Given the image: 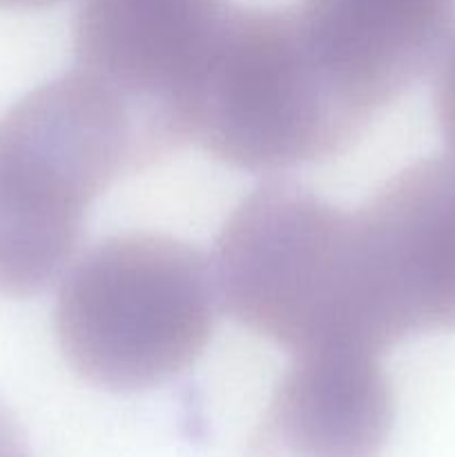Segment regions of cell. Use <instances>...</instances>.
<instances>
[{"label":"cell","instance_id":"4","mask_svg":"<svg viewBox=\"0 0 455 457\" xmlns=\"http://www.w3.org/2000/svg\"><path fill=\"white\" fill-rule=\"evenodd\" d=\"M212 272L223 311L293 355L375 353L357 299L352 214L302 183L250 192L219 232Z\"/></svg>","mask_w":455,"mask_h":457},{"label":"cell","instance_id":"6","mask_svg":"<svg viewBox=\"0 0 455 457\" xmlns=\"http://www.w3.org/2000/svg\"><path fill=\"white\" fill-rule=\"evenodd\" d=\"M230 0H80L76 70L116 98L150 163L190 141V101Z\"/></svg>","mask_w":455,"mask_h":457},{"label":"cell","instance_id":"2","mask_svg":"<svg viewBox=\"0 0 455 457\" xmlns=\"http://www.w3.org/2000/svg\"><path fill=\"white\" fill-rule=\"evenodd\" d=\"M217 302L212 262L201 250L168 235L125 232L67 268L54 330L85 382L143 391L199 360Z\"/></svg>","mask_w":455,"mask_h":457},{"label":"cell","instance_id":"5","mask_svg":"<svg viewBox=\"0 0 455 457\" xmlns=\"http://www.w3.org/2000/svg\"><path fill=\"white\" fill-rule=\"evenodd\" d=\"M357 297L382 355L415 333L455 330V156L388 179L352 214Z\"/></svg>","mask_w":455,"mask_h":457},{"label":"cell","instance_id":"7","mask_svg":"<svg viewBox=\"0 0 455 457\" xmlns=\"http://www.w3.org/2000/svg\"><path fill=\"white\" fill-rule=\"evenodd\" d=\"M293 7L326 79L368 120L437 61L455 18V0H297Z\"/></svg>","mask_w":455,"mask_h":457},{"label":"cell","instance_id":"9","mask_svg":"<svg viewBox=\"0 0 455 457\" xmlns=\"http://www.w3.org/2000/svg\"><path fill=\"white\" fill-rule=\"evenodd\" d=\"M433 103H435L437 125L444 137L446 152L455 156V25L437 56Z\"/></svg>","mask_w":455,"mask_h":457},{"label":"cell","instance_id":"10","mask_svg":"<svg viewBox=\"0 0 455 457\" xmlns=\"http://www.w3.org/2000/svg\"><path fill=\"white\" fill-rule=\"evenodd\" d=\"M0 457H29L25 436L3 402H0Z\"/></svg>","mask_w":455,"mask_h":457},{"label":"cell","instance_id":"3","mask_svg":"<svg viewBox=\"0 0 455 457\" xmlns=\"http://www.w3.org/2000/svg\"><path fill=\"white\" fill-rule=\"evenodd\" d=\"M370 120L312 58L293 4H230L190 101V141L230 168L279 172L343 154Z\"/></svg>","mask_w":455,"mask_h":457},{"label":"cell","instance_id":"11","mask_svg":"<svg viewBox=\"0 0 455 457\" xmlns=\"http://www.w3.org/2000/svg\"><path fill=\"white\" fill-rule=\"evenodd\" d=\"M61 0H0V9H45Z\"/></svg>","mask_w":455,"mask_h":457},{"label":"cell","instance_id":"1","mask_svg":"<svg viewBox=\"0 0 455 457\" xmlns=\"http://www.w3.org/2000/svg\"><path fill=\"white\" fill-rule=\"evenodd\" d=\"M147 165L123 105L76 67L13 103L0 116V295L52 286L92 201Z\"/></svg>","mask_w":455,"mask_h":457},{"label":"cell","instance_id":"8","mask_svg":"<svg viewBox=\"0 0 455 457\" xmlns=\"http://www.w3.org/2000/svg\"><path fill=\"white\" fill-rule=\"evenodd\" d=\"M379 355L321 348L294 355L244 457H379L393 427Z\"/></svg>","mask_w":455,"mask_h":457}]
</instances>
